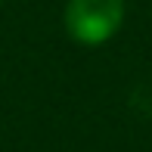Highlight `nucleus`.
<instances>
[{
  "mask_svg": "<svg viewBox=\"0 0 152 152\" xmlns=\"http://www.w3.org/2000/svg\"><path fill=\"white\" fill-rule=\"evenodd\" d=\"M124 22V0H68L62 12L68 37L84 47H99L115 37Z\"/></svg>",
  "mask_w": 152,
  "mask_h": 152,
  "instance_id": "f257e3e1",
  "label": "nucleus"
}]
</instances>
